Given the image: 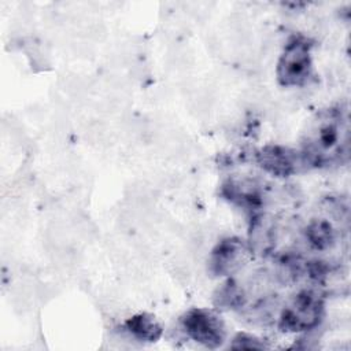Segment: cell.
Masks as SVG:
<instances>
[{
	"mask_svg": "<svg viewBox=\"0 0 351 351\" xmlns=\"http://www.w3.org/2000/svg\"><path fill=\"white\" fill-rule=\"evenodd\" d=\"M300 154L307 169H329L350 159V117L344 106L317 112L303 132Z\"/></svg>",
	"mask_w": 351,
	"mask_h": 351,
	"instance_id": "6da1fadb",
	"label": "cell"
},
{
	"mask_svg": "<svg viewBox=\"0 0 351 351\" xmlns=\"http://www.w3.org/2000/svg\"><path fill=\"white\" fill-rule=\"evenodd\" d=\"M313 41L300 34H291L277 62L276 75L281 86L299 88L308 84L313 77Z\"/></svg>",
	"mask_w": 351,
	"mask_h": 351,
	"instance_id": "7a4b0ae2",
	"label": "cell"
},
{
	"mask_svg": "<svg viewBox=\"0 0 351 351\" xmlns=\"http://www.w3.org/2000/svg\"><path fill=\"white\" fill-rule=\"evenodd\" d=\"M325 313L324 298L314 289L298 292L282 308L278 318V328L282 332H307L315 329Z\"/></svg>",
	"mask_w": 351,
	"mask_h": 351,
	"instance_id": "3957f363",
	"label": "cell"
},
{
	"mask_svg": "<svg viewBox=\"0 0 351 351\" xmlns=\"http://www.w3.org/2000/svg\"><path fill=\"white\" fill-rule=\"evenodd\" d=\"M181 325L188 337L207 348H218L226 339L222 318L211 308L193 307L181 317Z\"/></svg>",
	"mask_w": 351,
	"mask_h": 351,
	"instance_id": "277c9868",
	"label": "cell"
},
{
	"mask_svg": "<svg viewBox=\"0 0 351 351\" xmlns=\"http://www.w3.org/2000/svg\"><path fill=\"white\" fill-rule=\"evenodd\" d=\"M258 166L274 177H291L307 169L299 149L280 144H267L255 152Z\"/></svg>",
	"mask_w": 351,
	"mask_h": 351,
	"instance_id": "5b68a950",
	"label": "cell"
},
{
	"mask_svg": "<svg viewBox=\"0 0 351 351\" xmlns=\"http://www.w3.org/2000/svg\"><path fill=\"white\" fill-rule=\"evenodd\" d=\"M250 245L239 237L222 239L211 251L210 271L215 276H229L234 273L247 259Z\"/></svg>",
	"mask_w": 351,
	"mask_h": 351,
	"instance_id": "8992f818",
	"label": "cell"
},
{
	"mask_svg": "<svg viewBox=\"0 0 351 351\" xmlns=\"http://www.w3.org/2000/svg\"><path fill=\"white\" fill-rule=\"evenodd\" d=\"M221 195L230 203L251 213V215L261 214V208L265 204V192L261 185L254 180H228L222 188Z\"/></svg>",
	"mask_w": 351,
	"mask_h": 351,
	"instance_id": "52a82bcc",
	"label": "cell"
},
{
	"mask_svg": "<svg viewBox=\"0 0 351 351\" xmlns=\"http://www.w3.org/2000/svg\"><path fill=\"white\" fill-rule=\"evenodd\" d=\"M125 330L140 341L154 343L160 339L163 328L159 321L149 313H138L123 322Z\"/></svg>",
	"mask_w": 351,
	"mask_h": 351,
	"instance_id": "ba28073f",
	"label": "cell"
},
{
	"mask_svg": "<svg viewBox=\"0 0 351 351\" xmlns=\"http://www.w3.org/2000/svg\"><path fill=\"white\" fill-rule=\"evenodd\" d=\"M306 240L308 244L319 251L328 250L333 245L336 240V232L333 226L325 219H314L311 221L304 230Z\"/></svg>",
	"mask_w": 351,
	"mask_h": 351,
	"instance_id": "9c48e42d",
	"label": "cell"
},
{
	"mask_svg": "<svg viewBox=\"0 0 351 351\" xmlns=\"http://www.w3.org/2000/svg\"><path fill=\"white\" fill-rule=\"evenodd\" d=\"M214 303L221 308H239L244 303L243 289L234 281L228 280L215 292Z\"/></svg>",
	"mask_w": 351,
	"mask_h": 351,
	"instance_id": "30bf717a",
	"label": "cell"
},
{
	"mask_svg": "<svg viewBox=\"0 0 351 351\" xmlns=\"http://www.w3.org/2000/svg\"><path fill=\"white\" fill-rule=\"evenodd\" d=\"M232 348H237V350H265L267 348V346L265 344V341L254 335L250 333H237L232 343H230Z\"/></svg>",
	"mask_w": 351,
	"mask_h": 351,
	"instance_id": "8fae6325",
	"label": "cell"
}]
</instances>
